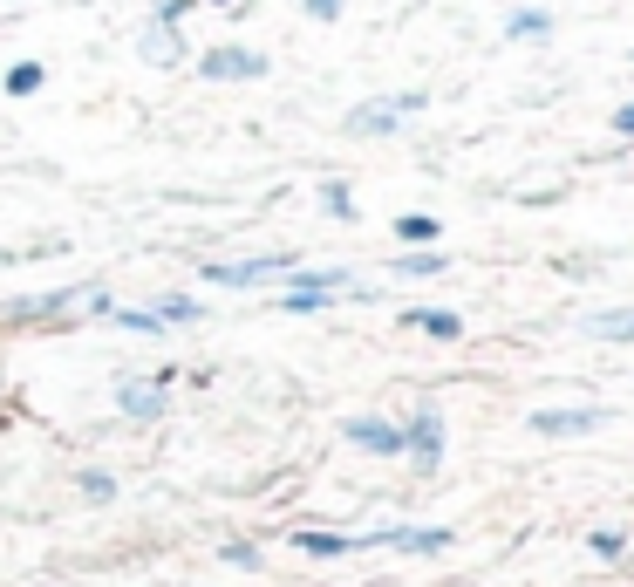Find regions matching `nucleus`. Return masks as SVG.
<instances>
[{
    "label": "nucleus",
    "mask_w": 634,
    "mask_h": 587,
    "mask_svg": "<svg viewBox=\"0 0 634 587\" xmlns=\"http://www.w3.org/2000/svg\"><path fill=\"white\" fill-rule=\"evenodd\" d=\"M403 458H410L423 478L444 465V410H437V403H416V417L403 424Z\"/></svg>",
    "instance_id": "5"
},
{
    "label": "nucleus",
    "mask_w": 634,
    "mask_h": 587,
    "mask_svg": "<svg viewBox=\"0 0 634 587\" xmlns=\"http://www.w3.org/2000/svg\"><path fill=\"white\" fill-rule=\"evenodd\" d=\"M403 328H416V335H430V342H457V335H464V321H457V308H403Z\"/></svg>",
    "instance_id": "12"
},
{
    "label": "nucleus",
    "mask_w": 634,
    "mask_h": 587,
    "mask_svg": "<svg viewBox=\"0 0 634 587\" xmlns=\"http://www.w3.org/2000/svg\"><path fill=\"white\" fill-rule=\"evenodd\" d=\"M41 82H48V69H41V62H14V69H7V96H35Z\"/></svg>",
    "instance_id": "19"
},
{
    "label": "nucleus",
    "mask_w": 634,
    "mask_h": 587,
    "mask_svg": "<svg viewBox=\"0 0 634 587\" xmlns=\"http://www.w3.org/2000/svg\"><path fill=\"white\" fill-rule=\"evenodd\" d=\"M553 35V14L546 7H519L512 21H505V41H546Z\"/></svg>",
    "instance_id": "15"
},
{
    "label": "nucleus",
    "mask_w": 634,
    "mask_h": 587,
    "mask_svg": "<svg viewBox=\"0 0 634 587\" xmlns=\"http://www.w3.org/2000/svg\"><path fill=\"white\" fill-rule=\"evenodd\" d=\"M341 437L369 458H403V424H389V417H341Z\"/></svg>",
    "instance_id": "9"
},
{
    "label": "nucleus",
    "mask_w": 634,
    "mask_h": 587,
    "mask_svg": "<svg viewBox=\"0 0 634 587\" xmlns=\"http://www.w3.org/2000/svg\"><path fill=\"white\" fill-rule=\"evenodd\" d=\"M614 410L607 403H573V410H532V431L539 437H587V431H600Z\"/></svg>",
    "instance_id": "8"
},
{
    "label": "nucleus",
    "mask_w": 634,
    "mask_h": 587,
    "mask_svg": "<svg viewBox=\"0 0 634 587\" xmlns=\"http://www.w3.org/2000/svg\"><path fill=\"white\" fill-rule=\"evenodd\" d=\"M355 547H396V553H444V547H457V533H450V526H389V533H369V540H355Z\"/></svg>",
    "instance_id": "10"
},
{
    "label": "nucleus",
    "mask_w": 634,
    "mask_h": 587,
    "mask_svg": "<svg viewBox=\"0 0 634 587\" xmlns=\"http://www.w3.org/2000/svg\"><path fill=\"white\" fill-rule=\"evenodd\" d=\"M75 485H82V499H89V506H110V499H116V478H110V471H82Z\"/></svg>",
    "instance_id": "20"
},
{
    "label": "nucleus",
    "mask_w": 634,
    "mask_h": 587,
    "mask_svg": "<svg viewBox=\"0 0 634 587\" xmlns=\"http://www.w3.org/2000/svg\"><path fill=\"white\" fill-rule=\"evenodd\" d=\"M450 267V253L437 246H416V253H396V280H437Z\"/></svg>",
    "instance_id": "13"
},
{
    "label": "nucleus",
    "mask_w": 634,
    "mask_h": 587,
    "mask_svg": "<svg viewBox=\"0 0 634 587\" xmlns=\"http://www.w3.org/2000/svg\"><path fill=\"white\" fill-rule=\"evenodd\" d=\"M300 260L294 253H260V260H212L205 280L212 287H232V294H246V287H266V280H287Z\"/></svg>",
    "instance_id": "4"
},
{
    "label": "nucleus",
    "mask_w": 634,
    "mask_h": 587,
    "mask_svg": "<svg viewBox=\"0 0 634 587\" xmlns=\"http://www.w3.org/2000/svg\"><path fill=\"white\" fill-rule=\"evenodd\" d=\"M300 7H307V21H341L348 0H300Z\"/></svg>",
    "instance_id": "26"
},
{
    "label": "nucleus",
    "mask_w": 634,
    "mask_h": 587,
    "mask_svg": "<svg viewBox=\"0 0 634 587\" xmlns=\"http://www.w3.org/2000/svg\"><path fill=\"white\" fill-rule=\"evenodd\" d=\"M300 553H314V560H335V553H355V540H341V533H294Z\"/></svg>",
    "instance_id": "18"
},
{
    "label": "nucleus",
    "mask_w": 634,
    "mask_h": 587,
    "mask_svg": "<svg viewBox=\"0 0 634 587\" xmlns=\"http://www.w3.org/2000/svg\"><path fill=\"white\" fill-rule=\"evenodd\" d=\"M335 294H362V287L341 274V267H321V274H300V267H294L287 287H280V308H287V314H314V308H328Z\"/></svg>",
    "instance_id": "3"
},
{
    "label": "nucleus",
    "mask_w": 634,
    "mask_h": 587,
    "mask_svg": "<svg viewBox=\"0 0 634 587\" xmlns=\"http://www.w3.org/2000/svg\"><path fill=\"white\" fill-rule=\"evenodd\" d=\"M423 103H430L423 89H403V96H369V103H355V110L341 117V137H396V130L423 110Z\"/></svg>",
    "instance_id": "1"
},
{
    "label": "nucleus",
    "mask_w": 634,
    "mask_h": 587,
    "mask_svg": "<svg viewBox=\"0 0 634 587\" xmlns=\"http://www.w3.org/2000/svg\"><path fill=\"white\" fill-rule=\"evenodd\" d=\"M225 560H232V567H260V547H253V540H225Z\"/></svg>",
    "instance_id": "25"
},
{
    "label": "nucleus",
    "mask_w": 634,
    "mask_h": 587,
    "mask_svg": "<svg viewBox=\"0 0 634 587\" xmlns=\"http://www.w3.org/2000/svg\"><path fill=\"white\" fill-rule=\"evenodd\" d=\"M191 48H185V28H164V21H150L144 28V62H157V69H178Z\"/></svg>",
    "instance_id": "11"
},
{
    "label": "nucleus",
    "mask_w": 634,
    "mask_h": 587,
    "mask_svg": "<svg viewBox=\"0 0 634 587\" xmlns=\"http://www.w3.org/2000/svg\"><path fill=\"white\" fill-rule=\"evenodd\" d=\"M587 547H594V560H621V553H628V540H621L614 526H594V540H587Z\"/></svg>",
    "instance_id": "23"
},
{
    "label": "nucleus",
    "mask_w": 634,
    "mask_h": 587,
    "mask_svg": "<svg viewBox=\"0 0 634 587\" xmlns=\"http://www.w3.org/2000/svg\"><path fill=\"white\" fill-rule=\"evenodd\" d=\"M273 62H266L260 48H246V41H225V48H205L198 55V76L205 82H260Z\"/></svg>",
    "instance_id": "6"
},
{
    "label": "nucleus",
    "mask_w": 634,
    "mask_h": 587,
    "mask_svg": "<svg viewBox=\"0 0 634 587\" xmlns=\"http://www.w3.org/2000/svg\"><path fill=\"white\" fill-rule=\"evenodd\" d=\"M157 321H164V328H171V321H198V314H205V301H191V294H157Z\"/></svg>",
    "instance_id": "17"
},
{
    "label": "nucleus",
    "mask_w": 634,
    "mask_h": 587,
    "mask_svg": "<svg viewBox=\"0 0 634 587\" xmlns=\"http://www.w3.org/2000/svg\"><path fill=\"white\" fill-rule=\"evenodd\" d=\"M212 7H239V0H212Z\"/></svg>",
    "instance_id": "28"
},
{
    "label": "nucleus",
    "mask_w": 634,
    "mask_h": 587,
    "mask_svg": "<svg viewBox=\"0 0 634 587\" xmlns=\"http://www.w3.org/2000/svg\"><path fill=\"white\" fill-rule=\"evenodd\" d=\"M396 239L416 253V246H437V239H444V226H437L430 212H403V219H396Z\"/></svg>",
    "instance_id": "16"
},
{
    "label": "nucleus",
    "mask_w": 634,
    "mask_h": 587,
    "mask_svg": "<svg viewBox=\"0 0 634 587\" xmlns=\"http://www.w3.org/2000/svg\"><path fill=\"white\" fill-rule=\"evenodd\" d=\"M321 205H328L335 219H355V192H348L341 178H328V185H321Z\"/></svg>",
    "instance_id": "22"
},
{
    "label": "nucleus",
    "mask_w": 634,
    "mask_h": 587,
    "mask_svg": "<svg viewBox=\"0 0 634 587\" xmlns=\"http://www.w3.org/2000/svg\"><path fill=\"white\" fill-rule=\"evenodd\" d=\"M587 335H594V342H634V308H600L594 321H587Z\"/></svg>",
    "instance_id": "14"
},
{
    "label": "nucleus",
    "mask_w": 634,
    "mask_h": 587,
    "mask_svg": "<svg viewBox=\"0 0 634 587\" xmlns=\"http://www.w3.org/2000/svg\"><path fill=\"white\" fill-rule=\"evenodd\" d=\"M110 314H116V328H130V335H157V328H164L150 308H110Z\"/></svg>",
    "instance_id": "21"
},
{
    "label": "nucleus",
    "mask_w": 634,
    "mask_h": 587,
    "mask_svg": "<svg viewBox=\"0 0 634 587\" xmlns=\"http://www.w3.org/2000/svg\"><path fill=\"white\" fill-rule=\"evenodd\" d=\"M96 308H110V294L96 280H82V287H48V294H28V301H7L0 321H55V314H96Z\"/></svg>",
    "instance_id": "2"
},
{
    "label": "nucleus",
    "mask_w": 634,
    "mask_h": 587,
    "mask_svg": "<svg viewBox=\"0 0 634 587\" xmlns=\"http://www.w3.org/2000/svg\"><path fill=\"white\" fill-rule=\"evenodd\" d=\"M191 7H198V0H157V7H150V21H164V28H185Z\"/></svg>",
    "instance_id": "24"
},
{
    "label": "nucleus",
    "mask_w": 634,
    "mask_h": 587,
    "mask_svg": "<svg viewBox=\"0 0 634 587\" xmlns=\"http://www.w3.org/2000/svg\"><path fill=\"white\" fill-rule=\"evenodd\" d=\"M171 383H178V376H144V383H116V410H123L130 424H157V417L171 410Z\"/></svg>",
    "instance_id": "7"
},
{
    "label": "nucleus",
    "mask_w": 634,
    "mask_h": 587,
    "mask_svg": "<svg viewBox=\"0 0 634 587\" xmlns=\"http://www.w3.org/2000/svg\"><path fill=\"white\" fill-rule=\"evenodd\" d=\"M614 137H634V103H621V110H614Z\"/></svg>",
    "instance_id": "27"
}]
</instances>
